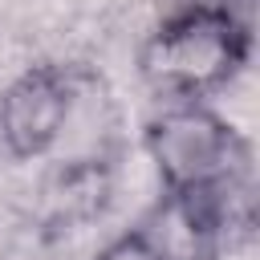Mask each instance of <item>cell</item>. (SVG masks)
<instances>
[{
    "label": "cell",
    "mask_w": 260,
    "mask_h": 260,
    "mask_svg": "<svg viewBox=\"0 0 260 260\" xmlns=\"http://www.w3.org/2000/svg\"><path fill=\"white\" fill-rule=\"evenodd\" d=\"M252 61V20L223 4H175L138 45V77L167 102H211Z\"/></svg>",
    "instance_id": "6da1fadb"
},
{
    "label": "cell",
    "mask_w": 260,
    "mask_h": 260,
    "mask_svg": "<svg viewBox=\"0 0 260 260\" xmlns=\"http://www.w3.org/2000/svg\"><path fill=\"white\" fill-rule=\"evenodd\" d=\"M134 228L154 252V260H223L252 240V175H236L195 191H158V199L142 211Z\"/></svg>",
    "instance_id": "7a4b0ae2"
},
{
    "label": "cell",
    "mask_w": 260,
    "mask_h": 260,
    "mask_svg": "<svg viewBox=\"0 0 260 260\" xmlns=\"http://www.w3.org/2000/svg\"><path fill=\"white\" fill-rule=\"evenodd\" d=\"M142 150L158 175V191H195L252 175L248 138L207 102H167L142 126Z\"/></svg>",
    "instance_id": "3957f363"
},
{
    "label": "cell",
    "mask_w": 260,
    "mask_h": 260,
    "mask_svg": "<svg viewBox=\"0 0 260 260\" xmlns=\"http://www.w3.org/2000/svg\"><path fill=\"white\" fill-rule=\"evenodd\" d=\"M81 98V73L61 61L24 65L0 93V146L16 162L45 158L69 130Z\"/></svg>",
    "instance_id": "277c9868"
},
{
    "label": "cell",
    "mask_w": 260,
    "mask_h": 260,
    "mask_svg": "<svg viewBox=\"0 0 260 260\" xmlns=\"http://www.w3.org/2000/svg\"><path fill=\"white\" fill-rule=\"evenodd\" d=\"M118 187V162L110 150H85L73 158H61L45 179V199L37 223L53 232L85 228L106 215Z\"/></svg>",
    "instance_id": "5b68a950"
},
{
    "label": "cell",
    "mask_w": 260,
    "mask_h": 260,
    "mask_svg": "<svg viewBox=\"0 0 260 260\" xmlns=\"http://www.w3.org/2000/svg\"><path fill=\"white\" fill-rule=\"evenodd\" d=\"M0 260H69L65 256V232H53L45 223H28L0 248Z\"/></svg>",
    "instance_id": "8992f818"
},
{
    "label": "cell",
    "mask_w": 260,
    "mask_h": 260,
    "mask_svg": "<svg viewBox=\"0 0 260 260\" xmlns=\"http://www.w3.org/2000/svg\"><path fill=\"white\" fill-rule=\"evenodd\" d=\"M93 260H154V252L146 248V240L138 236V228H126V232L110 236V240L93 252Z\"/></svg>",
    "instance_id": "52a82bcc"
}]
</instances>
